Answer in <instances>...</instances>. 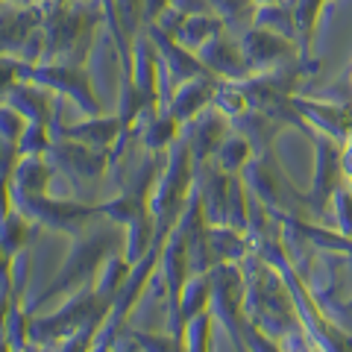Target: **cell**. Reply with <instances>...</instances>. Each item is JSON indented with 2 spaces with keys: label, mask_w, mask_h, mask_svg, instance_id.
<instances>
[{
  "label": "cell",
  "mask_w": 352,
  "mask_h": 352,
  "mask_svg": "<svg viewBox=\"0 0 352 352\" xmlns=\"http://www.w3.org/2000/svg\"><path fill=\"white\" fill-rule=\"evenodd\" d=\"M3 214L18 208L32 223H38L53 232H65L68 238H80L97 217H103V203H82V200H56L50 191L30 194V191H12L3 185Z\"/></svg>",
  "instance_id": "cell-3"
},
{
  "label": "cell",
  "mask_w": 352,
  "mask_h": 352,
  "mask_svg": "<svg viewBox=\"0 0 352 352\" xmlns=\"http://www.w3.org/2000/svg\"><path fill=\"white\" fill-rule=\"evenodd\" d=\"M317 164H314V179L311 188L300 194V206L305 217H317L323 226H332V197L346 185V164H344V144L329 135H317Z\"/></svg>",
  "instance_id": "cell-4"
},
{
  "label": "cell",
  "mask_w": 352,
  "mask_h": 352,
  "mask_svg": "<svg viewBox=\"0 0 352 352\" xmlns=\"http://www.w3.org/2000/svg\"><path fill=\"white\" fill-rule=\"evenodd\" d=\"M344 164H346V185L352 188V162H344Z\"/></svg>",
  "instance_id": "cell-20"
},
{
  "label": "cell",
  "mask_w": 352,
  "mask_h": 352,
  "mask_svg": "<svg viewBox=\"0 0 352 352\" xmlns=\"http://www.w3.org/2000/svg\"><path fill=\"white\" fill-rule=\"evenodd\" d=\"M217 88H220V82L214 76H194V80L176 88L168 112L179 120V124H191L194 118H200V112H206L208 106H214Z\"/></svg>",
  "instance_id": "cell-9"
},
{
  "label": "cell",
  "mask_w": 352,
  "mask_h": 352,
  "mask_svg": "<svg viewBox=\"0 0 352 352\" xmlns=\"http://www.w3.org/2000/svg\"><path fill=\"white\" fill-rule=\"evenodd\" d=\"M6 103H12V109L27 115L32 124H47V126H53L56 112H59L56 97L47 91H38V88H27V85H15L12 91L6 88Z\"/></svg>",
  "instance_id": "cell-11"
},
{
  "label": "cell",
  "mask_w": 352,
  "mask_h": 352,
  "mask_svg": "<svg viewBox=\"0 0 352 352\" xmlns=\"http://www.w3.org/2000/svg\"><path fill=\"white\" fill-rule=\"evenodd\" d=\"M21 76L68 94L71 100L80 109H85L91 118H100V112H103V106H100V100H97L94 88H91V82H88L82 68H74V65H44V68H24Z\"/></svg>",
  "instance_id": "cell-6"
},
{
  "label": "cell",
  "mask_w": 352,
  "mask_h": 352,
  "mask_svg": "<svg viewBox=\"0 0 352 352\" xmlns=\"http://www.w3.org/2000/svg\"><path fill=\"white\" fill-rule=\"evenodd\" d=\"M126 332L138 340L144 352H191L188 338H179L173 332L159 335V332H138V329H126Z\"/></svg>",
  "instance_id": "cell-16"
},
{
  "label": "cell",
  "mask_w": 352,
  "mask_h": 352,
  "mask_svg": "<svg viewBox=\"0 0 352 352\" xmlns=\"http://www.w3.org/2000/svg\"><path fill=\"white\" fill-rule=\"evenodd\" d=\"M36 235H38V226L32 223L24 212H18V208L6 212L3 223H0V247H3L0 250V256L3 258L18 256L21 250H27L32 241H36Z\"/></svg>",
  "instance_id": "cell-13"
},
{
  "label": "cell",
  "mask_w": 352,
  "mask_h": 352,
  "mask_svg": "<svg viewBox=\"0 0 352 352\" xmlns=\"http://www.w3.org/2000/svg\"><path fill=\"white\" fill-rule=\"evenodd\" d=\"M294 109L300 112L308 126L320 129V135H329L346 144L349 132H352V106L349 103H314V100H302L294 97Z\"/></svg>",
  "instance_id": "cell-8"
},
{
  "label": "cell",
  "mask_w": 352,
  "mask_h": 352,
  "mask_svg": "<svg viewBox=\"0 0 352 352\" xmlns=\"http://www.w3.org/2000/svg\"><path fill=\"white\" fill-rule=\"evenodd\" d=\"M223 118H220L217 112H208L206 109V115L194 118L191 129L185 132V135H188V144H191V156H194V168L197 170L206 168V164L214 159L217 147L226 141L229 132H226V120Z\"/></svg>",
  "instance_id": "cell-10"
},
{
  "label": "cell",
  "mask_w": 352,
  "mask_h": 352,
  "mask_svg": "<svg viewBox=\"0 0 352 352\" xmlns=\"http://www.w3.org/2000/svg\"><path fill=\"white\" fill-rule=\"evenodd\" d=\"M112 223V220H109ZM126 250V235L118 229V223L112 226H88L80 238H74V247L68 252V261L62 264L59 276L53 279L47 288H44L36 300L27 302V311L36 314L44 302L56 300L65 294H76L82 288H91L100 276L103 264L118 256V252Z\"/></svg>",
  "instance_id": "cell-2"
},
{
  "label": "cell",
  "mask_w": 352,
  "mask_h": 352,
  "mask_svg": "<svg viewBox=\"0 0 352 352\" xmlns=\"http://www.w3.org/2000/svg\"><path fill=\"white\" fill-rule=\"evenodd\" d=\"M212 273H194L182 291V302H179V323L182 329H188L194 317H200L203 311H212Z\"/></svg>",
  "instance_id": "cell-14"
},
{
  "label": "cell",
  "mask_w": 352,
  "mask_h": 352,
  "mask_svg": "<svg viewBox=\"0 0 352 352\" xmlns=\"http://www.w3.org/2000/svg\"><path fill=\"white\" fill-rule=\"evenodd\" d=\"M50 162L53 168H59L65 176L71 179H100V176L112 168V153H106L103 147H91L82 141H71V138H56L50 150Z\"/></svg>",
  "instance_id": "cell-7"
},
{
  "label": "cell",
  "mask_w": 352,
  "mask_h": 352,
  "mask_svg": "<svg viewBox=\"0 0 352 352\" xmlns=\"http://www.w3.org/2000/svg\"><path fill=\"white\" fill-rule=\"evenodd\" d=\"M212 273V314L214 320L226 329L229 340L238 352L244 349V323H247V276L238 261H223Z\"/></svg>",
  "instance_id": "cell-5"
},
{
  "label": "cell",
  "mask_w": 352,
  "mask_h": 352,
  "mask_svg": "<svg viewBox=\"0 0 352 352\" xmlns=\"http://www.w3.org/2000/svg\"><path fill=\"white\" fill-rule=\"evenodd\" d=\"M244 53L250 62V71L256 68H270L273 62H279L285 56H291V44L285 41L279 32H250L244 38Z\"/></svg>",
  "instance_id": "cell-12"
},
{
  "label": "cell",
  "mask_w": 352,
  "mask_h": 352,
  "mask_svg": "<svg viewBox=\"0 0 352 352\" xmlns=\"http://www.w3.org/2000/svg\"><path fill=\"white\" fill-rule=\"evenodd\" d=\"M241 267L247 276V320L256 323L264 335L282 340V344L300 338L305 326L282 273L264 261L258 252H250L241 261Z\"/></svg>",
  "instance_id": "cell-1"
},
{
  "label": "cell",
  "mask_w": 352,
  "mask_h": 352,
  "mask_svg": "<svg viewBox=\"0 0 352 352\" xmlns=\"http://www.w3.org/2000/svg\"><path fill=\"white\" fill-rule=\"evenodd\" d=\"M344 162H352V132H349V138L344 144Z\"/></svg>",
  "instance_id": "cell-18"
},
{
  "label": "cell",
  "mask_w": 352,
  "mask_h": 352,
  "mask_svg": "<svg viewBox=\"0 0 352 352\" xmlns=\"http://www.w3.org/2000/svg\"><path fill=\"white\" fill-rule=\"evenodd\" d=\"M252 156H256V150H252L250 138L241 135V132H235V135H226V141L217 147L214 162H217L229 176H241L247 164L252 162Z\"/></svg>",
  "instance_id": "cell-15"
},
{
  "label": "cell",
  "mask_w": 352,
  "mask_h": 352,
  "mask_svg": "<svg viewBox=\"0 0 352 352\" xmlns=\"http://www.w3.org/2000/svg\"><path fill=\"white\" fill-rule=\"evenodd\" d=\"M332 229L352 238V188L349 185H344V188L332 197Z\"/></svg>",
  "instance_id": "cell-17"
},
{
  "label": "cell",
  "mask_w": 352,
  "mask_h": 352,
  "mask_svg": "<svg viewBox=\"0 0 352 352\" xmlns=\"http://www.w3.org/2000/svg\"><path fill=\"white\" fill-rule=\"evenodd\" d=\"M349 80H352V65H349Z\"/></svg>",
  "instance_id": "cell-21"
},
{
  "label": "cell",
  "mask_w": 352,
  "mask_h": 352,
  "mask_svg": "<svg viewBox=\"0 0 352 352\" xmlns=\"http://www.w3.org/2000/svg\"><path fill=\"white\" fill-rule=\"evenodd\" d=\"M338 323H340V326H344V329H346V332L352 335V314H346V317H340V320H338Z\"/></svg>",
  "instance_id": "cell-19"
}]
</instances>
